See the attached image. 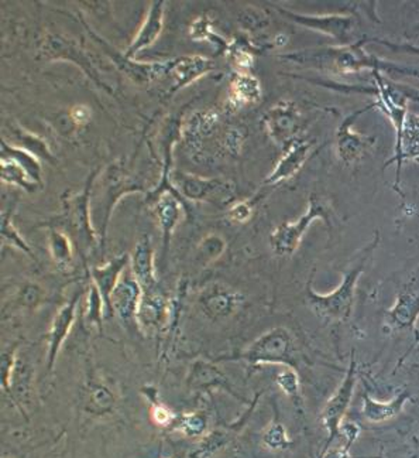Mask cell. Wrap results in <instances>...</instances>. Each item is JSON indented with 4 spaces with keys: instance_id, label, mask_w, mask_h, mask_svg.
Returning a JSON list of instances; mask_svg holds the SVG:
<instances>
[{
    "instance_id": "6da1fadb",
    "label": "cell",
    "mask_w": 419,
    "mask_h": 458,
    "mask_svg": "<svg viewBox=\"0 0 419 458\" xmlns=\"http://www.w3.org/2000/svg\"><path fill=\"white\" fill-rule=\"evenodd\" d=\"M283 59L293 60L294 62H298V64L317 65V67L343 72V74L372 69L375 71L399 72L401 76L418 77L419 78L418 70L407 69V67L394 65L391 62L380 61L373 55H368L367 53L363 52L359 45L324 48V50H305V52L283 55Z\"/></svg>"
},
{
    "instance_id": "7a4b0ae2",
    "label": "cell",
    "mask_w": 419,
    "mask_h": 458,
    "mask_svg": "<svg viewBox=\"0 0 419 458\" xmlns=\"http://www.w3.org/2000/svg\"><path fill=\"white\" fill-rule=\"evenodd\" d=\"M373 248H368L363 257L359 258L355 266L344 274L343 282L336 290L329 294H318L312 289L308 288V305L312 312L326 322H346L351 315L353 310V299H355V289L360 279L361 274L365 272L366 262H367Z\"/></svg>"
},
{
    "instance_id": "3957f363",
    "label": "cell",
    "mask_w": 419,
    "mask_h": 458,
    "mask_svg": "<svg viewBox=\"0 0 419 458\" xmlns=\"http://www.w3.org/2000/svg\"><path fill=\"white\" fill-rule=\"evenodd\" d=\"M297 348L293 335L283 327H276L253 342L249 348L233 356L245 359L252 365L259 364H281L288 368L297 364Z\"/></svg>"
},
{
    "instance_id": "277c9868",
    "label": "cell",
    "mask_w": 419,
    "mask_h": 458,
    "mask_svg": "<svg viewBox=\"0 0 419 458\" xmlns=\"http://www.w3.org/2000/svg\"><path fill=\"white\" fill-rule=\"evenodd\" d=\"M327 216H329V209L325 206L324 201H320L312 195L307 212L300 219H297L295 223L281 224L274 229L273 233L270 236V243H271L274 252L279 257L293 255L300 247L301 240L312 223L317 219L327 221Z\"/></svg>"
},
{
    "instance_id": "5b68a950",
    "label": "cell",
    "mask_w": 419,
    "mask_h": 458,
    "mask_svg": "<svg viewBox=\"0 0 419 458\" xmlns=\"http://www.w3.org/2000/svg\"><path fill=\"white\" fill-rule=\"evenodd\" d=\"M301 113L291 101H281L264 115L267 134L279 146H290L300 127Z\"/></svg>"
},
{
    "instance_id": "8992f818",
    "label": "cell",
    "mask_w": 419,
    "mask_h": 458,
    "mask_svg": "<svg viewBox=\"0 0 419 458\" xmlns=\"http://www.w3.org/2000/svg\"><path fill=\"white\" fill-rule=\"evenodd\" d=\"M279 13H283L290 20L301 24L303 28L310 30L319 31L329 37L334 38L341 43H348L351 40V33L355 29V21L349 16L342 14H324V16H315V14H301L295 12L286 11L278 7Z\"/></svg>"
},
{
    "instance_id": "52a82bcc",
    "label": "cell",
    "mask_w": 419,
    "mask_h": 458,
    "mask_svg": "<svg viewBox=\"0 0 419 458\" xmlns=\"http://www.w3.org/2000/svg\"><path fill=\"white\" fill-rule=\"evenodd\" d=\"M356 388V361L355 356L351 354V366H349L348 373L344 376L343 382L338 390L334 392V397L329 399L324 411L325 428L329 431V443L334 440V436L338 435L341 430L342 421H343L344 413L351 406L353 394Z\"/></svg>"
},
{
    "instance_id": "ba28073f",
    "label": "cell",
    "mask_w": 419,
    "mask_h": 458,
    "mask_svg": "<svg viewBox=\"0 0 419 458\" xmlns=\"http://www.w3.org/2000/svg\"><path fill=\"white\" fill-rule=\"evenodd\" d=\"M143 293V289L136 281L133 272H123L117 288L110 296V310L117 315L122 322L129 323L130 320L137 318Z\"/></svg>"
},
{
    "instance_id": "9c48e42d",
    "label": "cell",
    "mask_w": 419,
    "mask_h": 458,
    "mask_svg": "<svg viewBox=\"0 0 419 458\" xmlns=\"http://www.w3.org/2000/svg\"><path fill=\"white\" fill-rule=\"evenodd\" d=\"M365 110H361L353 113L351 117L346 118L343 124L339 127L338 134H336V144H338L339 158L344 165H353L356 161L360 160L368 147L373 144L372 137L365 136V135L351 130V124Z\"/></svg>"
},
{
    "instance_id": "30bf717a",
    "label": "cell",
    "mask_w": 419,
    "mask_h": 458,
    "mask_svg": "<svg viewBox=\"0 0 419 458\" xmlns=\"http://www.w3.org/2000/svg\"><path fill=\"white\" fill-rule=\"evenodd\" d=\"M79 299H81V294H77L71 301L62 306L61 310L55 315L52 330L48 332V371L50 372L54 370L55 361L59 356L62 342L68 337L72 325L76 322Z\"/></svg>"
},
{
    "instance_id": "8fae6325",
    "label": "cell",
    "mask_w": 419,
    "mask_h": 458,
    "mask_svg": "<svg viewBox=\"0 0 419 458\" xmlns=\"http://www.w3.org/2000/svg\"><path fill=\"white\" fill-rule=\"evenodd\" d=\"M164 4L165 2L163 0L151 4L150 9L147 12L146 20L137 31L136 37L127 47L126 53L123 54L126 59L133 60L141 50H146L157 42L164 26V7H165Z\"/></svg>"
},
{
    "instance_id": "7c38bea8",
    "label": "cell",
    "mask_w": 419,
    "mask_h": 458,
    "mask_svg": "<svg viewBox=\"0 0 419 458\" xmlns=\"http://www.w3.org/2000/svg\"><path fill=\"white\" fill-rule=\"evenodd\" d=\"M170 62L168 76L174 79V91L185 88L201 77L206 76L212 70H215V62L201 55H184L170 60Z\"/></svg>"
},
{
    "instance_id": "4fadbf2b",
    "label": "cell",
    "mask_w": 419,
    "mask_h": 458,
    "mask_svg": "<svg viewBox=\"0 0 419 458\" xmlns=\"http://www.w3.org/2000/svg\"><path fill=\"white\" fill-rule=\"evenodd\" d=\"M310 143L307 141H294L286 147L283 158L279 159L274 170L266 178V184L276 185L294 177L302 168L310 156Z\"/></svg>"
},
{
    "instance_id": "5bb4252c",
    "label": "cell",
    "mask_w": 419,
    "mask_h": 458,
    "mask_svg": "<svg viewBox=\"0 0 419 458\" xmlns=\"http://www.w3.org/2000/svg\"><path fill=\"white\" fill-rule=\"evenodd\" d=\"M171 178L178 194L184 195L185 199L192 201H215L218 199V192L223 190L222 183L218 180L195 177L184 173H175Z\"/></svg>"
},
{
    "instance_id": "9a60e30c",
    "label": "cell",
    "mask_w": 419,
    "mask_h": 458,
    "mask_svg": "<svg viewBox=\"0 0 419 458\" xmlns=\"http://www.w3.org/2000/svg\"><path fill=\"white\" fill-rule=\"evenodd\" d=\"M89 190L84 194L78 195L67 206V221L72 233L78 235V240L85 243L86 248L95 245L96 233L89 221Z\"/></svg>"
},
{
    "instance_id": "2e32d148",
    "label": "cell",
    "mask_w": 419,
    "mask_h": 458,
    "mask_svg": "<svg viewBox=\"0 0 419 458\" xmlns=\"http://www.w3.org/2000/svg\"><path fill=\"white\" fill-rule=\"evenodd\" d=\"M127 264H129V255L123 253L120 257L113 258L109 264H106L105 266L93 267L91 271L93 283L100 290L101 296L105 301L106 310L109 313H112V310H110V296L117 288L123 272L126 271Z\"/></svg>"
},
{
    "instance_id": "e0dca14e",
    "label": "cell",
    "mask_w": 419,
    "mask_h": 458,
    "mask_svg": "<svg viewBox=\"0 0 419 458\" xmlns=\"http://www.w3.org/2000/svg\"><path fill=\"white\" fill-rule=\"evenodd\" d=\"M132 272L144 293L153 291L156 284V267H154V250L150 236H144L134 247Z\"/></svg>"
},
{
    "instance_id": "ac0fdd59",
    "label": "cell",
    "mask_w": 419,
    "mask_h": 458,
    "mask_svg": "<svg viewBox=\"0 0 419 458\" xmlns=\"http://www.w3.org/2000/svg\"><path fill=\"white\" fill-rule=\"evenodd\" d=\"M242 298L235 291L222 286H212L205 291L201 298V306L204 312L211 317H225L235 312L236 307L240 305Z\"/></svg>"
},
{
    "instance_id": "d6986e66",
    "label": "cell",
    "mask_w": 419,
    "mask_h": 458,
    "mask_svg": "<svg viewBox=\"0 0 419 458\" xmlns=\"http://www.w3.org/2000/svg\"><path fill=\"white\" fill-rule=\"evenodd\" d=\"M229 100L235 108H245L260 102L262 86L259 79L249 72H238L230 86Z\"/></svg>"
},
{
    "instance_id": "ffe728a7",
    "label": "cell",
    "mask_w": 419,
    "mask_h": 458,
    "mask_svg": "<svg viewBox=\"0 0 419 458\" xmlns=\"http://www.w3.org/2000/svg\"><path fill=\"white\" fill-rule=\"evenodd\" d=\"M408 399V392H404V394L399 395L389 402H379V400L372 399L366 394L363 397V416L370 423H383V421H391L401 413L404 405Z\"/></svg>"
},
{
    "instance_id": "44dd1931",
    "label": "cell",
    "mask_w": 419,
    "mask_h": 458,
    "mask_svg": "<svg viewBox=\"0 0 419 458\" xmlns=\"http://www.w3.org/2000/svg\"><path fill=\"white\" fill-rule=\"evenodd\" d=\"M154 209H156V216H157L161 231H163L164 253H165L168 243H170L171 233L174 231L178 219H180L181 204L177 197L167 192H163L156 200Z\"/></svg>"
},
{
    "instance_id": "7402d4cb",
    "label": "cell",
    "mask_w": 419,
    "mask_h": 458,
    "mask_svg": "<svg viewBox=\"0 0 419 458\" xmlns=\"http://www.w3.org/2000/svg\"><path fill=\"white\" fill-rule=\"evenodd\" d=\"M404 158L419 160L418 115H407L401 137L397 141V159H399V168H401L402 159Z\"/></svg>"
},
{
    "instance_id": "603a6c76",
    "label": "cell",
    "mask_w": 419,
    "mask_h": 458,
    "mask_svg": "<svg viewBox=\"0 0 419 458\" xmlns=\"http://www.w3.org/2000/svg\"><path fill=\"white\" fill-rule=\"evenodd\" d=\"M418 315L419 296L414 293H402L389 312L390 323L399 329H406L414 324Z\"/></svg>"
},
{
    "instance_id": "cb8c5ba5",
    "label": "cell",
    "mask_w": 419,
    "mask_h": 458,
    "mask_svg": "<svg viewBox=\"0 0 419 458\" xmlns=\"http://www.w3.org/2000/svg\"><path fill=\"white\" fill-rule=\"evenodd\" d=\"M165 312H167L165 300L154 291H147L143 293V299L140 301L136 320L146 325L160 324Z\"/></svg>"
},
{
    "instance_id": "d4e9b609",
    "label": "cell",
    "mask_w": 419,
    "mask_h": 458,
    "mask_svg": "<svg viewBox=\"0 0 419 458\" xmlns=\"http://www.w3.org/2000/svg\"><path fill=\"white\" fill-rule=\"evenodd\" d=\"M0 175H2V180L7 184L19 185V187L24 188L28 192H35L36 187H38L37 183L31 180L28 171L24 170L18 161H14L11 158L2 156Z\"/></svg>"
},
{
    "instance_id": "484cf974",
    "label": "cell",
    "mask_w": 419,
    "mask_h": 458,
    "mask_svg": "<svg viewBox=\"0 0 419 458\" xmlns=\"http://www.w3.org/2000/svg\"><path fill=\"white\" fill-rule=\"evenodd\" d=\"M189 36L194 42H209L215 45L216 48H222L223 53L228 48L229 42H225V38L221 37L215 31L214 24L206 16H199L192 21L191 29H189Z\"/></svg>"
},
{
    "instance_id": "4316f807",
    "label": "cell",
    "mask_w": 419,
    "mask_h": 458,
    "mask_svg": "<svg viewBox=\"0 0 419 458\" xmlns=\"http://www.w3.org/2000/svg\"><path fill=\"white\" fill-rule=\"evenodd\" d=\"M2 156L18 161L19 165L28 171L31 180L38 185L41 184V166L30 151H23L20 147L7 146L6 142H2Z\"/></svg>"
},
{
    "instance_id": "83f0119b",
    "label": "cell",
    "mask_w": 419,
    "mask_h": 458,
    "mask_svg": "<svg viewBox=\"0 0 419 458\" xmlns=\"http://www.w3.org/2000/svg\"><path fill=\"white\" fill-rule=\"evenodd\" d=\"M50 249H52V259L57 266L61 269H68L71 266L74 252H72V243L67 233L52 229L50 233Z\"/></svg>"
},
{
    "instance_id": "f1b7e54d",
    "label": "cell",
    "mask_w": 419,
    "mask_h": 458,
    "mask_svg": "<svg viewBox=\"0 0 419 458\" xmlns=\"http://www.w3.org/2000/svg\"><path fill=\"white\" fill-rule=\"evenodd\" d=\"M225 55L229 62L239 70V72H247L254 60L252 50L242 38H233L232 42H229Z\"/></svg>"
},
{
    "instance_id": "f546056e",
    "label": "cell",
    "mask_w": 419,
    "mask_h": 458,
    "mask_svg": "<svg viewBox=\"0 0 419 458\" xmlns=\"http://www.w3.org/2000/svg\"><path fill=\"white\" fill-rule=\"evenodd\" d=\"M103 307L106 308L105 301H103L98 288L93 283L89 289L88 301H86V322L93 323L101 327Z\"/></svg>"
},
{
    "instance_id": "4dcf8cb0",
    "label": "cell",
    "mask_w": 419,
    "mask_h": 458,
    "mask_svg": "<svg viewBox=\"0 0 419 458\" xmlns=\"http://www.w3.org/2000/svg\"><path fill=\"white\" fill-rule=\"evenodd\" d=\"M239 21L246 30L256 31L262 30L269 24L266 14L254 7H247L240 13Z\"/></svg>"
},
{
    "instance_id": "1f68e13d",
    "label": "cell",
    "mask_w": 419,
    "mask_h": 458,
    "mask_svg": "<svg viewBox=\"0 0 419 458\" xmlns=\"http://www.w3.org/2000/svg\"><path fill=\"white\" fill-rule=\"evenodd\" d=\"M277 383L288 397H297L298 390H300V380L293 368H286L283 372H279L277 376Z\"/></svg>"
},
{
    "instance_id": "d6a6232c",
    "label": "cell",
    "mask_w": 419,
    "mask_h": 458,
    "mask_svg": "<svg viewBox=\"0 0 419 458\" xmlns=\"http://www.w3.org/2000/svg\"><path fill=\"white\" fill-rule=\"evenodd\" d=\"M2 235H4V240L7 238L9 242L14 243L16 247L20 248L24 252L31 253L28 245L21 240L20 235L16 233V229L12 226L11 218H7L6 212H4V216H2ZM31 255H33V253H31Z\"/></svg>"
},
{
    "instance_id": "836d02e7",
    "label": "cell",
    "mask_w": 419,
    "mask_h": 458,
    "mask_svg": "<svg viewBox=\"0 0 419 458\" xmlns=\"http://www.w3.org/2000/svg\"><path fill=\"white\" fill-rule=\"evenodd\" d=\"M252 214L253 209L249 202L242 201L229 209L228 217L233 223L245 224L252 218Z\"/></svg>"
},
{
    "instance_id": "e575fe53",
    "label": "cell",
    "mask_w": 419,
    "mask_h": 458,
    "mask_svg": "<svg viewBox=\"0 0 419 458\" xmlns=\"http://www.w3.org/2000/svg\"><path fill=\"white\" fill-rule=\"evenodd\" d=\"M264 441L266 445L271 448H281L286 445V431H284L283 426L279 424H274L273 428L267 431L264 436Z\"/></svg>"
},
{
    "instance_id": "d590c367",
    "label": "cell",
    "mask_w": 419,
    "mask_h": 458,
    "mask_svg": "<svg viewBox=\"0 0 419 458\" xmlns=\"http://www.w3.org/2000/svg\"><path fill=\"white\" fill-rule=\"evenodd\" d=\"M151 419L157 426L165 428L171 421H174V413L163 405H154L153 409H151Z\"/></svg>"
},
{
    "instance_id": "8d00e7d4",
    "label": "cell",
    "mask_w": 419,
    "mask_h": 458,
    "mask_svg": "<svg viewBox=\"0 0 419 458\" xmlns=\"http://www.w3.org/2000/svg\"><path fill=\"white\" fill-rule=\"evenodd\" d=\"M342 435L346 438V446L351 447L353 443H355L356 438L360 435V428H359L358 424L353 423V421H344V423L341 424Z\"/></svg>"
},
{
    "instance_id": "74e56055",
    "label": "cell",
    "mask_w": 419,
    "mask_h": 458,
    "mask_svg": "<svg viewBox=\"0 0 419 458\" xmlns=\"http://www.w3.org/2000/svg\"><path fill=\"white\" fill-rule=\"evenodd\" d=\"M14 351L16 348H12L11 351H7V353H4L2 356V370H4V387L6 389H9V376L12 373V370H13V363H14Z\"/></svg>"
},
{
    "instance_id": "f35d334b",
    "label": "cell",
    "mask_w": 419,
    "mask_h": 458,
    "mask_svg": "<svg viewBox=\"0 0 419 458\" xmlns=\"http://www.w3.org/2000/svg\"><path fill=\"white\" fill-rule=\"evenodd\" d=\"M71 117L77 125H84L88 122L91 113H89V110L86 106H76L71 112Z\"/></svg>"
},
{
    "instance_id": "ab89813d",
    "label": "cell",
    "mask_w": 419,
    "mask_h": 458,
    "mask_svg": "<svg viewBox=\"0 0 419 458\" xmlns=\"http://www.w3.org/2000/svg\"><path fill=\"white\" fill-rule=\"evenodd\" d=\"M348 446H344L342 448H336V450H331L325 455V458H351V452H349Z\"/></svg>"
},
{
    "instance_id": "60d3db41",
    "label": "cell",
    "mask_w": 419,
    "mask_h": 458,
    "mask_svg": "<svg viewBox=\"0 0 419 458\" xmlns=\"http://www.w3.org/2000/svg\"><path fill=\"white\" fill-rule=\"evenodd\" d=\"M387 47L392 48V50H399V52L413 53V54H419V48L414 47V45H394L391 43H384Z\"/></svg>"
}]
</instances>
